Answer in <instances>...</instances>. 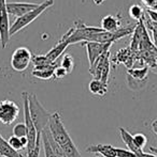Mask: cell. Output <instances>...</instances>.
Wrapping results in <instances>:
<instances>
[{
  "instance_id": "11",
  "label": "cell",
  "mask_w": 157,
  "mask_h": 157,
  "mask_svg": "<svg viewBox=\"0 0 157 157\" xmlns=\"http://www.w3.org/2000/svg\"><path fill=\"white\" fill-rule=\"evenodd\" d=\"M11 37V26L9 21V14L6 11L0 12V44L4 48L10 42Z\"/></svg>"
},
{
  "instance_id": "12",
  "label": "cell",
  "mask_w": 157,
  "mask_h": 157,
  "mask_svg": "<svg viewBox=\"0 0 157 157\" xmlns=\"http://www.w3.org/2000/svg\"><path fill=\"white\" fill-rule=\"evenodd\" d=\"M70 33H71V28L66 32V34L61 37L60 41H59L58 43H57L56 45H55L54 47L45 55V57L51 61V62L55 63V61L59 58V56L63 55V52L66 50V48L69 46V44H68V36L70 35Z\"/></svg>"
},
{
  "instance_id": "8",
  "label": "cell",
  "mask_w": 157,
  "mask_h": 157,
  "mask_svg": "<svg viewBox=\"0 0 157 157\" xmlns=\"http://www.w3.org/2000/svg\"><path fill=\"white\" fill-rule=\"evenodd\" d=\"M19 107L10 99L0 101V122L4 125H10L19 118Z\"/></svg>"
},
{
  "instance_id": "31",
  "label": "cell",
  "mask_w": 157,
  "mask_h": 157,
  "mask_svg": "<svg viewBox=\"0 0 157 157\" xmlns=\"http://www.w3.org/2000/svg\"><path fill=\"white\" fill-rule=\"evenodd\" d=\"M66 75H68L67 71H66L65 68L61 67V66H57V67L55 68L54 77H55L56 79H61V78H64V77H65Z\"/></svg>"
},
{
  "instance_id": "30",
  "label": "cell",
  "mask_w": 157,
  "mask_h": 157,
  "mask_svg": "<svg viewBox=\"0 0 157 157\" xmlns=\"http://www.w3.org/2000/svg\"><path fill=\"white\" fill-rule=\"evenodd\" d=\"M116 153H118V157H137L134 153H132L131 151L126 149H116Z\"/></svg>"
},
{
  "instance_id": "25",
  "label": "cell",
  "mask_w": 157,
  "mask_h": 157,
  "mask_svg": "<svg viewBox=\"0 0 157 157\" xmlns=\"http://www.w3.org/2000/svg\"><path fill=\"white\" fill-rule=\"evenodd\" d=\"M32 61H34V64H35V68L43 67V66L54 64L46 58L45 55H44V56H32Z\"/></svg>"
},
{
  "instance_id": "5",
  "label": "cell",
  "mask_w": 157,
  "mask_h": 157,
  "mask_svg": "<svg viewBox=\"0 0 157 157\" xmlns=\"http://www.w3.org/2000/svg\"><path fill=\"white\" fill-rule=\"evenodd\" d=\"M28 95H29L28 92H23V93H22V98H23V105H24V120H25V125H26V128H27V140H28L26 152L29 153V152H31L32 150L36 147L38 132H37L36 126L34 124L31 116H30Z\"/></svg>"
},
{
  "instance_id": "13",
  "label": "cell",
  "mask_w": 157,
  "mask_h": 157,
  "mask_svg": "<svg viewBox=\"0 0 157 157\" xmlns=\"http://www.w3.org/2000/svg\"><path fill=\"white\" fill-rule=\"evenodd\" d=\"M116 149L118 147H113L111 144H96V145H89L86 149V152H88V153L100 154L103 157H118Z\"/></svg>"
},
{
  "instance_id": "6",
  "label": "cell",
  "mask_w": 157,
  "mask_h": 157,
  "mask_svg": "<svg viewBox=\"0 0 157 157\" xmlns=\"http://www.w3.org/2000/svg\"><path fill=\"white\" fill-rule=\"evenodd\" d=\"M110 52H105L101 57H99L94 63L92 67H89V73L93 75L94 78L93 79H98L101 80L102 82L107 83L109 80V75H110Z\"/></svg>"
},
{
  "instance_id": "23",
  "label": "cell",
  "mask_w": 157,
  "mask_h": 157,
  "mask_svg": "<svg viewBox=\"0 0 157 157\" xmlns=\"http://www.w3.org/2000/svg\"><path fill=\"white\" fill-rule=\"evenodd\" d=\"M60 147L63 149V151L65 152L67 157H82L78 147H76V145L74 144L73 140H70L69 142L66 143L65 145H63V147Z\"/></svg>"
},
{
  "instance_id": "4",
  "label": "cell",
  "mask_w": 157,
  "mask_h": 157,
  "mask_svg": "<svg viewBox=\"0 0 157 157\" xmlns=\"http://www.w3.org/2000/svg\"><path fill=\"white\" fill-rule=\"evenodd\" d=\"M76 27L71 28V33L68 36V44H76L78 42H88L89 39L95 34L103 31L100 27H94V26H88L82 21H76Z\"/></svg>"
},
{
  "instance_id": "18",
  "label": "cell",
  "mask_w": 157,
  "mask_h": 157,
  "mask_svg": "<svg viewBox=\"0 0 157 157\" xmlns=\"http://www.w3.org/2000/svg\"><path fill=\"white\" fill-rule=\"evenodd\" d=\"M0 156L2 157H24L10 147L9 142L0 135Z\"/></svg>"
},
{
  "instance_id": "15",
  "label": "cell",
  "mask_w": 157,
  "mask_h": 157,
  "mask_svg": "<svg viewBox=\"0 0 157 157\" xmlns=\"http://www.w3.org/2000/svg\"><path fill=\"white\" fill-rule=\"evenodd\" d=\"M118 130H119V135H121L122 140H123V142L125 143L126 147H128L129 151H131L132 153H134V154H138V153H140L141 151H143V150H140L136 145V143H134V136H132L128 130H126L125 128H123V127H119Z\"/></svg>"
},
{
  "instance_id": "29",
  "label": "cell",
  "mask_w": 157,
  "mask_h": 157,
  "mask_svg": "<svg viewBox=\"0 0 157 157\" xmlns=\"http://www.w3.org/2000/svg\"><path fill=\"white\" fill-rule=\"evenodd\" d=\"M41 143H42L41 135H38V137H37L36 147H35L31 152L27 153V156H26V157H39L40 156V151H41Z\"/></svg>"
},
{
  "instance_id": "28",
  "label": "cell",
  "mask_w": 157,
  "mask_h": 157,
  "mask_svg": "<svg viewBox=\"0 0 157 157\" xmlns=\"http://www.w3.org/2000/svg\"><path fill=\"white\" fill-rule=\"evenodd\" d=\"M50 142H51L52 149H53V151H54L56 157H67V156H66V154H65V152L63 151V149H61V147H59V145L57 144L54 140H53L52 136H51V132H50Z\"/></svg>"
},
{
  "instance_id": "21",
  "label": "cell",
  "mask_w": 157,
  "mask_h": 157,
  "mask_svg": "<svg viewBox=\"0 0 157 157\" xmlns=\"http://www.w3.org/2000/svg\"><path fill=\"white\" fill-rule=\"evenodd\" d=\"M147 73H149V67H147V66L140 67V68H130V70H128V75L139 81L144 80L147 76Z\"/></svg>"
},
{
  "instance_id": "2",
  "label": "cell",
  "mask_w": 157,
  "mask_h": 157,
  "mask_svg": "<svg viewBox=\"0 0 157 157\" xmlns=\"http://www.w3.org/2000/svg\"><path fill=\"white\" fill-rule=\"evenodd\" d=\"M53 4H54V0H45V1H43L42 3L39 4L38 8H36L35 10H32V11H30L29 13H27V14L16 18L14 23L11 25V35L19 32L22 29L27 27L29 24H31L34 21H36L40 15H42V13H43L44 11L48 10V9L50 8V6H52Z\"/></svg>"
},
{
  "instance_id": "35",
  "label": "cell",
  "mask_w": 157,
  "mask_h": 157,
  "mask_svg": "<svg viewBox=\"0 0 157 157\" xmlns=\"http://www.w3.org/2000/svg\"><path fill=\"white\" fill-rule=\"evenodd\" d=\"M152 128H153L154 132H155V134L157 135V120L154 121V122L152 123Z\"/></svg>"
},
{
  "instance_id": "34",
  "label": "cell",
  "mask_w": 157,
  "mask_h": 157,
  "mask_svg": "<svg viewBox=\"0 0 157 157\" xmlns=\"http://www.w3.org/2000/svg\"><path fill=\"white\" fill-rule=\"evenodd\" d=\"M6 0H0V12L6 11Z\"/></svg>"
},
{
  "instance_id": "26",
  "label": "cell",
  "mask_w": 157,
  "mask_h": 157,
  "mask_svg": "<svg viewBox=\"0 0 157 157\" xmlns=\"http://www.w3.org/2000/svg\"><path fill=\"white\" fill-rule=\"evenodd\" d=\"M13 136L19 137V138H24L27 137V128H26L25 123H19L13 127Z\"/></svg>"
},
{
  "instance_id": "20",
  "label": "cell",
  "mask_w": 157,
  "mask_h": 157,
  "mask_svg": "<svg viewBox=\"0 0 157 157\" xmlns=\"http://www.w3.org/2000/svg\"><path fill=\"white\" fill-rule=\"evenodd\" d=\"M8 142H9V144H10V147L17 152L25 149V147H27V144H28L27 137L19 138V137H15V136H13V135L8 139Z\"/></svg>"
},
{
  "instance_id": "32",
  "label": "cell",
  "mask_w": 157,
  "mask_h": 157,
  "mask_svg": "<svg viewBox=\"0 0 157 157\" xmlns=\"http://www.w3.org/2000/svg\"><path fill=\"white\" fill-rule=\"evenodd\" d=\"M145 15L147 16V18L154 24H157V12L153 10H150V9H147L145 11Z\"/></svg>"
},
{
  "instance_id": "14",
  "label": "cell",
  "mask_w": 157,
  "mask_h": 157,
  "mask_svg": "<svg viewBox=\"0 0 157 157\" xmlns=\"http://www.w3.org/2000/svg\"><path fill=\"white\" fill-rule=\"evenodd\" d=\"M100 28L103 31L107 32H115L121 29V21L119 17L115 15H107L101 19Z\"/></svg>"
},
{
  "instance_id": "22",
  "label": "cell",
  "mask_w": 157,
  "mask_h": 157,
  "mask_svg": "<svg viewBox=\"0 0 157 157\" xmlns=\"http://www.w3.org/2000/svg\"><path fill=\"white\" fill-rule=\"evenodd\" d=\"M128 13H129V16L131 17L132 19L137 21L138 23L139 21H142L145 16L144 10H143L140 6H138V4H134V6H130L129 10H128Z\"/></svg>"
},
{
  "instance_id": "1",
  "label": "cell",
  "mask_w": 157,
  "mask_h": 157,
  "mask_svg": "<svg viewBox=\"0 0 157 157\" xmlns=\"http://www.w3.org/2000/svg\"><path fill=\"white\" fill-rule=\"evenodd\" d=\"M28 101H29L30 116H31L35 126H36L37 132L38 135H41V132L48 127L52 113L42 106L36 94L28 95Z\"/></svg>"
},
{
  "instance_id": "17",
  "label": "cell",
  "mask_w": 157,
  "mask_h": 157,
  "mask_svg": "<svg viewBox=\"0 0 157 157\" xmlns=\"http://www.w3.org/2000/svg\"><path fill=\"white\" fill-rule=\"evenodd\" d=\"M89 92L97 96H105L108 92V85L98 79H93L88 85Z\"/></svg>"
},
{
  "instance_id": "27",
  "label": "cell",
  "mask_w": 157,
  "mask_h": 157,
  "mask_svg": "<svg viewBox=\"0 0 157 157\" xmlns=\"http://www.w3.org/2000/svg\"><path fill=\"white\" fill-rule=\"evenodd\" d=\"M134 136V141L136 143V145L139 147L140 150H143V147L147 145V138L145 135L141 134V132H138L136 135H132Z\"/></svg>"
},
{
  "instance_id": "19",
  "label": "cell",
  "mask_w": 157,
  "mask_h": 157,
  "mask_svg": "<svg viewBox=\"0 0 157 157\" xmlns=\"http://www.w3.org/2000/svg\"><path fill=\"white\" fill-rule=\"evenodd\" d=\"M41 139H42V147H43V152L45 157H56L54 151L52 149V145L50 142V130L46 127L43 132H41Z\"/></svg>"
},
{
  "instance_id": "3",
  "label": "cell",
  "mask_w": 157,
  "mask_h": 157,
  "mask_svg": "<svg viewBox=\"0 0 157 157\" xmlns=\"http://www.w3.org/2000/svg\"><path fill=\"white\" fill-rule=\"evenodd\" d=\"M48 130H50L53 140H54L59 147H63L66 143L69 142L70 140H72L69 132H68V130L66 129L64 123L61 122L60 113H59V112H54V113H52L50 121H48Z\"/></svg>"
},
{
  "instance_id": "37",
  "label": "cell",
  "mask_w": 157,
  "mask_h": 157,
  "mask_svg": "<svg viewBox=\"0 0 157 157\" xmlns=\"http://www.w3.org/2000/svg\"><path fill=\"white\" fill-rule=\"evenodd\" d=\"M97 157H99V156H97Z\"/></svg>"
},
{
  "instance_id": "7",
  "label": "cell",
  "mask_w": 157,
  "mask_h": 157,
  "mask_svg": "<svg viewBox=\"0 0 157 157\" xmlns=\"http://www.w3.org/2000/svg\"><path fill=\"white\" fill-rule=\"evenodd\" d=\"M32 61V55L26 47H19L12 54L11 66L16 72H24L27 70L30 62Z\"/></svg>"
},
{
  "instance_id": "33",
  "label": "cell",
  "mask_w": 157,
  "mask_h": 157,
  "mask_svg": "<svg viewBox=\"0 0 157 157\" xmlns=\"http://www.w3.org/2000/svg\"><path fill=\"white\" fill-rule=\"evenodd\" d=\"M137 157H157L156 154H150V153H145V152L141 151L140 153L136 154Z\"/></svg>"
},
{
  "instance_id": "10",
  "label": "cell",
  "mask_w": 157,
  "mask_h": 157,
  "mask_svg": "<svg viewBox=\"0 0 157 157\" xmlns=\"http://www.w3.org/2000/svg\"><path fill=\"white\" fill-rule=\"evenodd\" d=\"M38 3L31 2H8L6 3V12L9 15L15 16L16 18L29 13L30 11L38 8Z\"/></svg>"
},
{
  "instance_id": "16",
  "label": "cell",
  "mask_w": 157,
  "mask_h": 157,
  "mask_svg": "<svg viewBox=\"0 0 157 157\" xmlns=\"http://www.w3.org/2000/svg\"><path fill=\"white\" fill-rule=\"evenodd\" d=\"M57 66L58 65H56V63H54V64H51V65H48V66H43V67L34 68V71H32V75L39 79L48 80V79L54 77L55 68H56Z\"/></svg>"
},
{
  "instance_id": "24",
  "label": "cell",
  "mask_w": 157,
  "mask_h": 157,
  "mask_svg": "<svg viewBox=\"0 0 157 157\" xmlns=\"http://www.w3.org/2000/svg\"><path fill=\"white\" fill-rule=\"evenodd\" d=\"M60 66L67 71L68 74H70V73L72 72V70H73V67H74V60L71 55L67 54L64 56V58L61 59Z\"/></svg>"
},
{
  "instance_id": "36",
  "label": "cell",
  "mask_w": 157,
  "mask_h": 157,
  "mask_svg": "<svg viewBox=\"0 0 157 157\" xmlns=\"http://www.w3.org/2000/svg\"><path fill=\"white\" fill-rule=\"evenodd\" d=\"M103 1H105V0H94V2H95V3H96V4H98V6H99V4H101V3H102Z\"/></svg>"
},
{
  "instance_id": "9",
  "label": "cell",
  "mask_w": 157,
  "mask_h": 157,
  "mask_svg": "<svg viewBox=\"0 0 157 157\" xmlns=\"http://www.w3.org/2000/svg\"><path fill=\"white\" fill-rule=\"evenodd\" d=\"M83 45L86 47L89 67H92L99 57L105 55V52H110V48H111L112 44L110 43L102 44V43H97V42H84Z\"/></svg>"
}]
</instances>
